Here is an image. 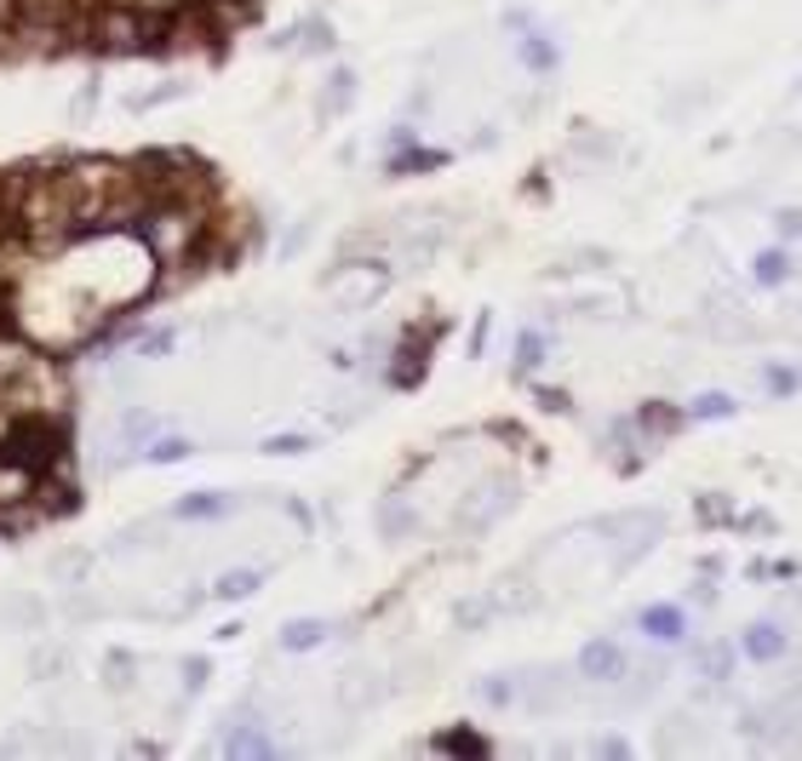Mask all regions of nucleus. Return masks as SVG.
Instances as JSON below:
<instances>
[{"label":"nucleus","mask_w":802,"mask_h":761,"mask_svg":"<svg viewBox=\"0 0 802 761\" xmlns=\"http://www.w3.org/2000/svg\"><path fill=\"white\" fill-rule=\"evenodd\" d=\"M35 470H23V464H7L0 459V510H18V504H30L41 487H35Z\"/></svg>","instance_id":"3"},{"label":"nucleus","mask_w":802,"mask_h":761,"mask_svg":"<svg viewBox=\"0 0 802 761\" xmlns=\"http://www.w3.org/2000/svg\"><path fill=\"white\" fill-rule=\"evenodd\" d=\"M184 452H190V441H179V436H172V441H156V447H149V464H179Z\"/></svg>","instance_id":"11"},{"label":"nucleus","mask_w":802,"mask_h":761,"mask_svg":"<svg viewBox=\"0 0 802 761\" xmlns=\"http://www.w3.org/2000/svg\"><path fill=\"white\" fill-rule=\"evenodd\" d=\"M321 636H328V624L305 619V624H287V630H282V647H287V653H305V647H316Z\"/></svg>","instance_id":"7"},{"label":"nucleus","mask_w":802,"mask_h":761,"mask_svg":"<svg viewBox=\"0 0 802 761\" xmlns=\"http://www.w3.org/2000/svg\"><path fill=\"white\" fill-rule=\"evenodd\" d=\"M64 447H69V436H64V424L58 418H41V413H23L7 436H0V459L7 464H23V470H35V475H46L58 459H64Z\"/></svg>","instance_id":"1"},{"label":"nucleus","mask_w":802,"mask_h":761,"mask_svg":"<svg viewBox=\"0 0 802 761\" xmlns=\"http://www.w3.org/2000/svg\"><path fill=\"white\" fill-rule=\"evenodd\" d=\"M270 750H275V745L264 739V727H259V722H253V727H236V733H230V756H270Z\"/></svg>","instance_id":"6"},{"label":"nucleus","mask_w":802,"mask_h":761,"mask_svg":"<svg viewBox=\"0 0 802 761\" xmlns=\"http://www.w3.org/2000/svg\"><path fill=\"white\" fill-rule=\"evenodd\" d=\"M722 413H729V401H722V395H706V401H699V418H722Z\"/></svg>","instance_id":"15"},{"label":"nucleus","mask_w":802,"mask_h":761,"mask_svg":"<svg viewBox=\"0 0 802 761\" xmlns=\"http://www.w3.org/2000/svg\"><path fill=\"white\" fill-rule=\"evenodd\" d=\"M745 653H751V658H780V653H786V636H780L774 624H757V630L745 636Z\"/></svg>","instance_id":"5"},{"label":"nucleus","mask_w":802,"mask_h":761,"mask_svg":"<svg viewBox=\"0 0 802 761\" xmlns=\"http://www.w3.org/2000/svg\"><path fill=\"white\" fill-rule=\"evenodd\" d=\"M619 665H625V658H619V647H614V642H591V647L580 653V670H585L591 681H608V676H619Z\"/></svg>","instance_id":"4"},{"label":"nucleus","mask_w":802,"mask_h":761,"mask_svg":"<svg viewBox=\"0 0 802 761\" xmlns=\"http://www.w3.org/2000/svg\"><path fill=\"white\" fill-rule=\"evenodd\" d=\"M305 447H310L305 436H275V441H270L264 452H305Z\"/></svg>","instance_id":"14"},{"label":"nucleus","mask_w":802,"mask_h":761,"mask_svg":"<svg viewBox=\"0 0 802 761\" xmlns=\"http://www.w3.org/2000/svg\"><path fill=\"white\" fill-rule=\"evenodd\" d=\"M259 585H264V573H247V567H241V573H230V578L218 585V601H241V596H253Z\"/></svg>","instance_id":"9"},{"label":"nucleus","mask_w":802,"mask_h":761,"mask_svg":"<svg viewBox=\"0 0 802 761\" xmlns=\"http://www.w3.org/2000/svg\"><path fill=\"white\" fill-rule=\"evenodd\" d=\"M218 510H224L218 493H195V498H184V504H172V516H179V521H200V516H218Z\"/></svg>","instance_id":"8"},{"label":"nucleus","mask_w":802,"mask_h":761,"mask_svg":"<svg viewBox=\"0 0 802 761\" xmlns=\"http://www.w3.org/2000/svg\"><path fill=\"white\" fill-rule=\"evenodd\" d=\"M172 349V333H156V338H144V355H167Z\"/></svg>","instance_id":"17"},{"label":"nucleus","mask_w":802,"mask_h":761,"mask_svg":"<svg viewBox=\"0 0 802 761\" xmlns=\"http://www.w3.org/2000/svg\"><path fill=\"white\" fill-rule=\"evenodd\" d=\"M757 281H786V252H768V258H757Z\"/></svg>","instance_id":"12"},{"label":"nucleus","mask_w":802,"mask_h":761,"mask_svg":"<svg viewBox=\"0 0 802 761\" xmlns=\"http://www.w3.org/2000/svg\"><path fill=\"white\" fill-rule=\"evenodd\" d=\"M442 750H465V756H488V739H476V733H454V739H442Z\"/></svg>","instance_id":"13"},{"label":"nucleus","mask_w":802,"mask_h":761,"mask_svg":"<svg viewBox=\"0 0 802 761\" xmlns=\"http://www.w3.org/2000/svg\"><path fill=\"white\" fill-rule=\"evenodd\" d=\"M539 349H545L539 338H522V372H528V367H539Z\"/></svg>","instance_id":"16"},{"label":"nucleus","mask_w":802,"mask_h":761,"mask_svg":"<svg viewBox=\"0 0 802 761\" xmlns=\"http://www.w3.org/2000/svg\"><path fill=\"white\" fill-rule=\"evenodd\" d=\"M642 624H648V636H671V642L683 636V613H676V607H654Z\"/></svg>","instance_id":"10"},{"label":"nucleus","mask_w":802,"mask_h":761,"mask_svg":"<svg viewBox=\"0 0 802 761\" xmlns=\"http://www.w3.org/2000/svg\"><path fill=\"white\" fill-rule=\"evenodd\" d=\"M92 35H98L104 53H138V46H149V35H156V18H144V12L115 0V7H104L92 18Z\"/></svg>","instance_id":"2"}]
</instances>
